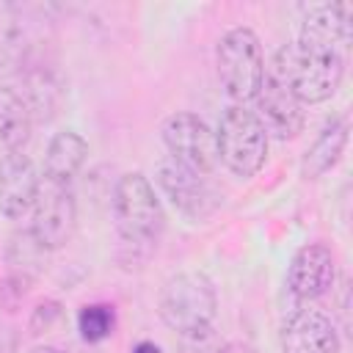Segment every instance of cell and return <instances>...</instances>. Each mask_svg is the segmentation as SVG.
Instances as JSON below:
<instances>
[{
  "label": "cell",
  "mask_w": 353,
  "mask_h": 353,
  "mask_svg": "<svg viewBox=\"0 0 353 353\" xmlns=\"http://www.w3.org/2000/svg\"><path fill=\"white\" fill-rule=\"evenodd\" d=\"M281 350L284 353H339L342 342L336 325L328 314L317 309H298L281 325Z\"/></svg>",
  "instance_id": "11"
},
{
  "label": "cell",
  "mask_w": 353,
  "mask_h": 353,
  "mask_svg": "<svg viewBox=\"0 0 353 353\" xmlns=\"http://www.w3.org/2000/svg\"><path fill=\"white\" fill-rule=\"evenodd\" d=\"M336 279V259L325 243H306L287 268V287L298 301L323 298Z\"/></svg>",
  "instance_id": "10"
},
{
  "label": "cell",
  "mask_w": 353,
  "mask_h": 353,
  "mask_svg": "<svg viewBox=\"0 0 353 353\" xmlns=\"http://www.w3.org/2000/svg\"><path fill=\"white\" fill-rule=\"evenodd\" d=\"M74 223H77V204L72 190L63 185L44 182L30 210V234L47 251H55L72 240Z\"/></svg>",
  "instance_id": "7"
},
{
  "label": "cell",
  "mask_w": 353,
  "mask_h": 353,
  "mask_svg": "<svg viewBox=\"0 0 353 353\" xmlns=\"http://www.w3.org/2000/svg\"><path fill=\"white\" fill-rule=\"evenodd\" d=\"M157 309L163 323L176 331L179 336H201L210 334L215 312H218V295L212 281L199 270H185L171 276L157 298Z\"/></svg>",
  "instance_id": "3"
},
{
  "label": "cell",
  "mask_w": 353,
  "mask_h": 353,
  "mask_svg": "<svg viewBox=\"0 0 353 353\" xmlns=\"http://www.w3.org/2000/svg\"><path fill=\"white\" fill-rule=\"evenodd\" d=\"M270 74L279 77L301 105H317L336 94L345 77V58L334 41L298 36V41L276 52Z\"/></svg>",
  "instance_id": "1"
},
{
  "label": "cell",
  "mask_w": 353,
  "mask_h": 353,
  "mask_svg": "<svg viewBox=\"0 0 353 353\" xmlns=\"http://www.w3.org/2000/svg\"><path fill=\"white\" fill-rule=\"evenodd\" d=\"M113 221L121 245L132 251V256H143L157 245L165 229V212L154 193V185L143 174L132 171L116 182Z\"/></svg>",
  "instance_id": "2"
},
{
  "label": "cell",
  "mask_w": 353,
  "mask_h": 353,
  "mask_svg": "<svg viewBox=\"0 0 353 353\" xmlns=\"http://www.w3.org/2000/svg\"><path fill=\"white\" fill-rule=\"evenodd\" d=\"M254 102H256L254 113H256V119H259V124L265 127L268 135H273L279 141H290L303 130L306 116H303L301 99L270 72L265 74Z\"/></svg>",
  "instance_id": "9"
},
{
  "label": "cell",
  "mask_w": 353,
  "mask_h": 353,
  "mask_svg": "<svg viewBox=\"0 0 353 353\" xmlns=\"http://www.w3.org/2000/svg\"><path fill=\"white\" fill-rule=\"evenodd\" d=\"M157 185H160L163 196L174 204V210L182 212L188 221H204L218 210V193L212 190L207 176L188 171V168L176 165L174 160L160 163Z\"/></svg>",
  "instance_id": "8"
},
{
  "label": "cell",
  "mask_w": 353,
  "mask_h": 353,
  "mask_svg": "<svg viewBox=\"0 0 353 353\" xmlns=\"http://www.w3.org/2000/svg\"><path fill=\"white\" fill-rule=\"evenodd\" d=\"M215 353H254L248 345H243V342H226V345H221Z\"/></svg>",
  "instance_id": "19"
},
{
  "label": "cell",
  "mask_w": 353,
  "mask_h": 353,
  "mask_svg": "<svg viewBox=\"0 0 353 353\" xmlns=\"http://www.w3.org/2000/svg\"><path fill=\"white\" fill-rule=\"evenodd\" d=\"M215 66L223 91L234 99V105H245L256 97L265 80V55L259 36L251 28H232L221 36L215 47Z\"/></svg>",
  "instance_id": "4"
},
{
  "label": "cell",
  "mask_w": 353,
  "mask_h": 353,
  "mask_svg": "<svg viewBox=\"0 0 353 353\" xmlns=\"http://www.w3.org/2000/svg\"><path fill=\"white\" fill-rule=\"evenodd\" d=\"M41 179L33 160L22 152L6 154L0 163V212L11 221L25 218L39 196Z\"/></svg>",
  "instance_id": "12"
},
{
  "label": "cell",
  "mask_w": 353,
  "mask_h": 353,
  "mask_svg": "<svg viewBox=\"0 0 353 353\" xmlns=\"http://www.w3.org/2000/svg\"><path fill=\"white\" fill-rule=\"evenodd\" d=\"M218 163H223L234 176H254L268 160V132L256 113L245 105H229L215 130Z\"/></svg>",
  "instance_id": "5"
},
{
  "label": "cell",
  "mask_w": 353,
  "mask_h": 353,
  "mask_svg": "<svg viewBox=\"0 0 353 353\" xmlns=\"http://www.w3.org/2000/svg\"><path fill=\"white\" fill-rule=\"evenodd\" d=\"M130 353H160V347L154 345V342H149V339H143V342H138Z\"/></svg>",
  "instance_id": "20"
},
{
  "label": "cell",
  "mask_w": 353,
  "mask_h": 353,
  "mask_svg": "<svg viewBox=\"0 0 353 353\" xmlns=\"http://www.w3.org/2000/svg\"><path fill=\"white\" fill-rule=\"evenodd\" d=\"M44 259H47V248L30 234V229L11 234L6 248V262H8L6 292H14L17 298H22L30 281L44 270Z\"/></svg>",
  "instance_id": "13"
},
{
  "label": "cell",
  "mask_w": 353,
  "mask_h": 353,
  "mask_svg": "<svg viewBox=\"0 0 353 353\" xmlns=\"http://www.w3.org/2000/svg\"><path fill=\"white\" fill-rule=\"evenodd\" d=\"M61 320V303L58 301H44L33 309V317H30V331L33 334H41V331H50L55 323Z\"/></svg>",
  "instance_id": "18"
},
{
  "label": "cell",
  "mask_w": 353,
  "mask_h": 353,
  "mask_svg": "<svg viewBox=\"0 0 353 353\" xmlns=\"http://www.w3.org/2000/svg\"><path fill=\"white\" fill-rule=\"evenodd\" d=\"M113 325H116V314L113 306L108 303H88L77 314V328L85 342H105L113 334Z\"/></svg>",
  "instance_id": "17"
},
{
  "label": "cell",
  "mask_w": 353,
  "mask_h": 353,
  "mask_svg": "<svg viewBox=\"0 0 353 353\" xmlns=\"http://www.w3.org/2000/svg\"><path fill=\"white\" fill-rule=\"evenodd\" d=\"M160 135H163V143L176 165L204 174V176L218 165L215 132L196 113H171L163 121Z\"/></svg>",
  "instance_id": "6"
},
{
  "label": "cell",
  "mask_w": 353,
  "mask_h": 353,
  "mask_svg": "<svg viewBox=\"0 0 353 353\" xmlns=\"http://www.w3.org/2000/svg\"><path fill=\"white\" fill-rule=\"evenodd\" d=\"M85 157H88V143L80 132L74 130L55 132L44 152V182L69 188V182L83 168Z\"/></svg>",
  "instance_id": "14"
},
{
  "label": "cell",
  "mask_w": 353,
  "mask_h": 353,
  "mask_svg": "<svg viewBox=\"0 0 353 353\" xmlns=\"http://www.w3.org/2000/svg\"><path fill=\"white\" fill-rule=\"evenodd\" d=\"M347 143V121L345 119H331L320 135L312 141V146L306 149L303 160H301V174L306 179H317L323 176L328 168L336 165V160L342 157Z\"/></svg>",
  "instance_id": "16"
},
{
  "label": "cell",
  "mask_w": 353,
  "mask_h": 353,
  "mask_svg": "<svg viewBox=\"0 0 353 353\" xmlns=\"http://www.w3.org/2000/svg\"><path fill=\"white\" fill-rule=\"evenodd\" d=\"M30 353H63V350H58V347H52V345H39V347H33Z\"/></svg>",
  "instance_id": "21"
},
{
  "label": "cell",
  "mask_w": 353,
  "mask_h": 353,
  "mask_svg": "<svg viewBox=\"0 0 353 353\" xmlns=\"http://www.w3.org/2000/svg\"><path fill=\"white\" fill-rule=\"evenodd\" d=\"M33 113L19 88L0 85V152L14 154L30 138Z\"/></svg>",
  "instance_id": "15"
}]
</instances>
